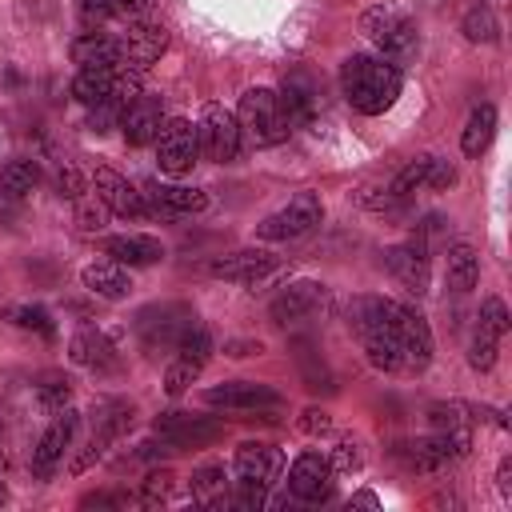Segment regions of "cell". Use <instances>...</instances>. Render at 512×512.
I'll use <instances>...</instances> for the list:
<instances>
[{
    "instance_id": "6da1fadb",
    "label": "cell",
    "mask_w": 512,
    "mask_h": 512,
    "mask_svg": "<svg viewBox=\"0 0 512 512\" xmlns=\"http://www.w3.org/2000/svg\"><path fill=\"white\" fill-rule=\"evenodd\" d=\"M400 68L388 64L384 56H348L340 64V92L344 100L364 112V116H380L396 104L400 96Z\"/></svg>"
},
{
    "instance_id": "7a4b0ae2",
    "label": "cell",
    "mask_w": 512,
    "mask_h": 512,
    "mask_svg": "<svg viewBox=\"0 0 512 512\" xmlns=\"http://www.w3.org/2000/svg\"><path fill=\"white\" fill-rule=\"evenodd\" d=\"M388 304L392 300H384V296H356L348 304V328L364 340V352H368L372 368H380V372H408L404 368V352H400L396 332H392Z\"/></svg>"
},
{
    "instance_id": "3957f363",
    "label": "cell",
    "mask_w": 512,
    "mask_h": 512,
    "mask_svg": "<svg viewBox=\"0 0 512 512\" xmlns=\"http://www.w3.org/2000/svg\"><path fill=\"white\" fill-rule=\"evenodd\" d=\"M360 32L384 52L388 64H404L416 56L420 48V32H416V20L396 8V4H372L364 16H360Z\"/></svg>"
},
{
    "instance_id": "277c9868",
    "label": "cell",
    "mask_w": 512,
    "mask_h": 512,
    "mask_svg": "<svg viewBox=\"0 0 512 512\" xmlns=\"http://www.w3.org/2000/svg\"><path fill=\"white\" fill-rule=\"evenodd\" d=\"M236 124H240V136H248L256 148L284 144L288 132H292V120H288V112L280 104V92H272V88H248L240 96Z\"/></svg>"
},
{
    "instance_id": "5b68a950",
    "label": "cell",
    "mask_w": 512,
    "mask_h": 512,
    "mask_svg": "<svg viewBox=\"0 0 512 512\" xmlns=\"http://www.w3.org/2000/svg\"><path fill=\"white\" fill-rule=\"evenodd\" d=\"M72 96L80 104H132L140 96V72L136 68H124V64H112V68H80L76 80H72Z\"/></svg>"
},
{
    "instance_id": "8992f818",
    "label": "cell",
    "mask_w": 512,
    "mask_h": 512,
    "mask_svg": "<svg viewBox=\"0 0 512 512\" xmlns=\"http://www.w3.org/2000/svg\"><path fill=\"white\" fill-rule=\"evenodd\" d=\"M196 148L204 160L212 164H228L240 152V124L236 112H228L224 104H204L200 120H196Z\"/></svg>"
},
{
    "instance_id": "52a82bcc",
    "label": "cell",
    "mask_w": 512,
    "mask_h": 512,
    "mask_svg": "<svg viewBox=\"0 0 512 512\" xmlns=\"http://www.w3.org/2000/svg\"><path fill=\"white\" fill-rule=\"evenodd\" d=\"M320 220H324L320 196H316V192H300V196H292L280 212L264 216V220L256 224V232H260V240H300V236H308Z\"/></svg>"
},
{
    "instance_id": "ba28073f",
    "label": "cell",
    "mask_w": 512,
    "mask_h": 512,
    "mask_svg": "<svg viewBox=\"0 0 512 512\" xmlns=\"http://www.w3.org/2000/svg\"><path fill=\"white\" fill-rule=\"evenodd\" d=\"M192 320L196 316L188 304H156V308H144L136 316V332H140L148 352H176V344Z\"/></svg>"
},
{
    "instance_id": "9c48e42d",
    "label": "cell",
    "mask_w": 512,
    "mask_h": 512,
    "mask_svg": "<svg viewBox=\"0 0 512 512\" xmlns=\"http://www.w3.org/2000/svg\"><path fill=\"white\" fill-rule=\"evenodd\" d=\"M200 160V148H196V124L176 116V120H164L160 136H156V164L160 172L168 176H184L192 172V164Z\"/></svg>"
},
{
    "instance_id": "30bf717a",
    "label": "cell",
    "mask_w": 512,
    "mask_h": 512,
    "mask_svg": "<svg viewBox=\"0 0 512 512\" xmlns=\"http://www.w3.org/2000/svg\"><path fill=\"white\" fill-rule=\"evenodd\" d=\"M388 316H392L396 344H400V352H404V368H408V372L424 368V364L432 360V328H428V320H424L416 308L396 304V300L388 304Z\"/></svg>"
},
{
    "instance_id": "8fae6325",
    "label": "cell",
    "mask_w": 512,
    "mask_h": 512,
    "mask_svg": "<svg viewBox=\"0 0 512 512\" xmlns=\"http://www.w3.org/2000/svg\"><path fill=\"white\" fill-rule=\"evenodd\" d=\"M152 428L160 444H172V448H204L224 436V424H216L212 416H196V412H160Z\"/></svg>"
},
{
    "instance_id": "7c38bea8",
    "label": "cell",
    "mask_w": 512,
    "mask_h": 512,
    "mask_svg": "<svg viewBox=\"0 0 512 512\" xmlns=\"http://www.w3.org/2000/svg\"><path fill=\"white\" fill-rule=\"evenodd\" d=\"M208 408H224V412H276L284 400L276 388L256 384V380H232V384H216L204 392Z\"/></svg>"
},
{
    "instance_id": "4fadbf2b",
    "label": "cell",
    "mask_w": 512,
    "mask_h": 512,
    "mask_svg": "<svg viewBox=\"0 0 512 512\" xmlns=\"http://www.w3.org/2000/svg\"><path fill=\"white\" fill-rule=\"evenodd\" d=\"M124 48V68H148L168 52V28L160 20H132L128 32L120 36Z\"/></svg>"
},
{
    "instance_id": "5bb4252c",
    "label": "cell",
    "mask_w": 512,
    "mask_h": 512,
    "mask_svg": "<svg viewBox=\"0 0 512 512\" xmlns=\"http://www.w3.org/2000/svg\"><path fill=\"white\" fill-rule=\"evenodd\" d=\"M288 492L296 500H304V504L328 500V492H332V464H328V456H320V452L296 456L292 468H288Z\"/></svg>"
},
{
    "instance_id": "9a60e30c",
    "label": "cell",
    "mask_w": 512,
    "mask_h": 512,
    "mask_svg": "<svg viewBox=\"0 0 512 512\" xmlns=\"http://www.w3.org/2000/svg\"><path fill=\"white\" fill-rule=\"evenodd\" d=\"M208 272L220 276V280H236V284H244V288H256L264 276L276 272V256L264 252V248H240V252H228V256L212 260Z\"/></svg>"
},
{
    "instance_id": "2e32d148",
    "label": "cell",
    "mask_w": 512,
    "mask_h": 512,
    "mask_svg": "<svg viewBox=\"0 0 512 512\" xmlns=\"http://www.w3.org/2000/svg\"><path fill=\"white\" fill-rule=\"evenodd\" d=\"M384 264H388V272H392L408 292H416V296L428 292V244H424L420 236H412V240L388 248V252H384Z\"/></svg>"
},
{
    "instance_id": "e0dca14e",
    "label": "cell",
    "mask_w": 512,
    "mask_h": 512,
    "mask_svg": "<svg viewBox=\"0 0 512 512\" xmlns=\"http://www.w3.org/2000/svg\"><path fill=\"white\" fill-rule=\"evenodd\" d=\"M324 300H328V288H324L320 280H292V284H284V292L268 304V316H272L276 324H296V320L312 316Z\"/></svg>"
},
{
    "instance_id": "ac0fdd59",
    "label": "cell",
    "mask_w": 512,
    "mask_h": 512,
    "mask_svg": "<svg viewBox=\"0 0 512 512\" xmlns=\"http://www.w3.org/2000/svg\"><path fill=\"white\" fill-rule=\"evenodd\" d=\"M160 128H164V104H160V96H144V92H140V96L124 108V116H120V132H124V140H128L132 148L156 144Z\"/></svg>"
},
{
    "instance_id": "d6986e66",
    "label": "cell",
    "mask_w": 512,
    "mask_h": 512,
    "mask_svg": "<svg viewBox=\"0 0 512 512\" xmlns=\"http://www.w3.org/2000/svg\"><path fill=\"white\" fill-rule=\"evenodd\" d=\"M76 424H80L76 412H68V408L56 412V420L48 424V432L40 436V444L32 448V472L36 476H52V468L64 460V452H68V444L76 436Z\"/></svg>"
},
{
    "instance_id": "ffe728a7",
    "label": "cell",
    "mask_w": 512,
    "mask_h": 512,
    "mask_svg": "<svg viewBox=\"0 0 512 512\" xmlns=\"http://www.w3.org/2000/svg\"><path fill=\"white\" fill-rule=\"evenodd\" d=\"M280 464H284V456H280L276 444H256V440H248V444H240L236 456H232V476H236L240 484H264V488H268V484L276 480Z\"/></svg>"
},
{
    "instance_id": "44dd1931",
    "label": "cell",
    "mask_w": 512,
    "mask_h": 512,
    "mask_svg": "<svg viewBox=\"0 0 512 512\" xmlns=\"http://www.w3.org/2000/svg\"><path fill=\"white\" fill-rule=\"evenodd\" d=\"M96 196L108 204V212H116V216H124V220H140V216H148V204H144V192H136L120 172H112V168H96Z\"/></svg>"
},
{
    "instance_id": "7402d4cb",
    "label": "cell",
    "mask_w": 512,
    "mask_h": 512,
    "mask_svg": "<svg viewBox=\"0 0 512 512\" xmlns=\"http://www.w3.org/2000/svg\"><path fill=\"white\" fill-rule=\"evenodd\" d=\"M280 104H284V112H288V120L296 124V120H316V112H320V88H316V80L308 76V72H288L284 76V88H280Z\"/></svg>"
},
{
    "instance_id": "603a6c76",
    "label": "cell",
    "mask_w": 512,
    "mask_h": 512,
    "mask_svg": "<svg viewBox=\"0 0 512 512\" xmlns=\"http://www.w3.org/2000/svg\"><path fill=\"white\" fill-rule=\"evenodd\" d=\"M80 284L92 296H104V300H124L132 292V276L124 272L120 260H92V264H84Z\"/></svg>"
},
{
    "instance_id": "cb8c5ba5",
    "label": "cell",
    "mask_w": 512,
    "mask_h": 512,
    "mask_svg": "<svg viewBox=\"0 0 512 512\" xmlns=\"http://www.w3.org/2000/svg\"><path fill=\"white\" fill-rule=\"evenodd\" d=\"M428 424H432L436 436H444L456 448V456H464L472 448V416H468L464 404H432Z\"/></svg>"
},
{
    "instance_id": "d4e9b609",
    "label": "cell",
    "mask_w": 512,
    "mask_h": 512,
    "mask_svg": "<svg viewBox=\"0 0 512 512\" xmlns=\"http://www.w3.org/2000/svg\"><path fill=\"white\" fill-rule=\"evenodd\" d=\"M72 60H76L80 68H112V64H124L120 36H108V32H84L80 40H72Z\"/></svg>"
},
{
    "instance_id": "484cf974",
    "label": "cell",
    "mask_w": 512,
    "mask_h": 512,
    "mask_svg": "<svg viewBox=\"0 0 512 512\" xmlns=\"http://www.w3.org/2000/svg\"><path fill=\"white\" fill-rule=\"evenodd\" d=\"M68 356H72V364L92 368V372H104V368L116 364V348H112V340H108L100 328H84V332H76L72 344H68Z\"/></svg>"
},
{
    "instance_id": "4316f807",
    "label": "cell",
    "mask_w": 512,
    "mask_h": 512,
    "mask_svg": "<svg viewBox=\"0 0 512 512\" xmlns=\"http://www.w3.org/2000/svg\"><path fill=\"white\" fill-rule=\"evenodd\" d=\"M408 468L412 472H424V476H436V472H444L452 460H456V448L444 440V436H436V432H428L424 440H412L408 444Z\"/></svg>"
},
{
    "instance_id": "83f0119b",
    "label": "cell",
    "mask_w": 512,
    "mask_h": 512,
    "mask_svg": "<svg viewBox=\"0 0 512 512\" xmlns=\"http://www.w3.org/2000/svg\"><path fill=\"white\" fill-rule=\"evenodd\" d=\"M152 196V208L164 212V216H188V212H204L208 208V192L200 188H184V184H152L148 188Z\"/></svg>"
},
{
    "instance_id": "f1b7e54d",
    "label": "cell",
    "mask_w": 512,
    "mask_h": 512,
    "mask_svg": "<svg viewBox=\"0 0 512 512\" xmlns=\"http://www.w3.org/2000/svg\"><path fill=\"white\" fill-rule=\"evenodd\" d=\"M104 248H108V256H112V260H120V264H128V268L156 264V260L164 256L160 240H152V236H136V232H128V236H112Z\"/></svg>"
},
{
    "instance_id": "f546056e",
    "label": "cell",
    "mask_w": 512,
    "mask_h": 512,
    "mask_svg": "<svg viewBox=\"0 0 512 512\" xmlns=\"http://www.w3.org/2000/svg\"><path fill=\"white\" fill-rule=\"evenodd\" d=\"M444 276H448V288L452 292H472L476 280H480V256L472 244H452L448 248V260H444Z\"/></svg>"
},
{
    "instance_id": "4dcf8cb0",
    "label": "cell",
    "mask_w": 512,
    "mask_h": 512,
    "mask_svg": "<svg viewBox=\"0 0 512 512\" xmlns=\"http://www.w3.org/2000/svg\"><path fill=\"white\" fill-rule=\"evenodd\" d=\"M192 500L200 508H224L228 504V476L220 464H204L192 472Z\"/></svg>"
},
{
    "instance_id": "1f68e13d",
    "label": "cell",
    "mask_w": 512,
    "mask_h": 512,
    "mask_svg": "<svg viewBox=\"0 0 512 512\" xmlns=\"http://www.w3.org/2000/svg\"><path fill=\"white\" fill-rule=\"evenodd\" d=\"M492 132H496V108H492V104H480V108L468 116L464 136H460L464 156H480V152L492 144Z\"/></svg>"
},
{
    "instance_id": "d6a6232c",
    "label": "cell",
    "mask_w": 512,
    "mask_h": 512,
    "mask_svg": "<svg viewBox=\"0 0 512 512\" xmlns=\"http://www.w3.org/2000/svg\"><path fill=\"white\" fill-rule=\"evenodd\" d=\"M40 184V164L36 160H8L0 168V188L8 196H28Z\"/></svg>"
},
{
    "instance_id": "836d02e7",
    "label": "cell",
    "mask_w": 512,
    "mask_h": 512,
    "mask_svg": "<svg viewBox=\"0 0 512 512\" xmlns=\"http://www.w3.org/2000/svg\"><path fill=\"white\" fill-rule=\"evenodd\" d=\"M460 32H464L472 44H492V40L500 36V24H496V16H492L488 8H468Z\"/></svg>"
},
{
    "instance_id": "e575fe53",
    "label": "cell",
    "mask_w": 512,
    "mask_h": 512,
    "mask_svg": "<svg viewBox=\"0 0 512 512\" xmlns=\"http://www.w3.org/2000/svg\"><path fill=\"white\" fill-rule=\"evenodd\" d=\"M428 168H432V156H416V160H408L400 172H396V180H392V196L396 200H404L408 192H416V188H424V180H428Z\"/></svg>"
},
{
    "instance_id": "d590c367",
    "label": "cell",
    "mask_w": 512,
    "mask_h": 512,
    "mask_svg": "<svg viewBox=\"0 0 512 512\" xmlns=\"http://www.w3.org/2000/svg\"><path fill=\"white\" fill-rule=\"evenodd\" d=\"M76 224H80L84 232H100V228L108 224V204H104L96 192H84V196L76 200Z\"/></svg>"
},
{
    "instance_id": "8d00e7d4",
    "label": "cell",
    "mask_w": 512,
    "mask_h": 512,
    "mask_svg": "<svg viewBox=\"0 0 512 512\" xmlns=\"http://www.w3.org/2000/svg\"><path fill=\"white\" fill-rule=\"evenodd\" d=\"M496 344H500V336L488 332L484 324H476V336H472V348H468V364L480 368V372H488L496 364Z\"/></svg>"
},
{
    "instance_id": "74e56055",
    "label": "cell",
    "mask_w": 512,
    "mask_h": 512,
    "mask_svg": "<svg viewBox=\"0 0 512 512\" xmlns=\"http://www.w3.org/2000/svg\"><path fill=\"white\" fill-rule=\"evenodd\" d=\"M200 368H204V364H196V360H188V356H176V360L168 364V372H164V392H168V396L188 392V384L200 376Z\"/></svg>"
},
{
    "instance_id": "f35d334b",
    "label": "cell",
    "mask_w": 512,
    "mask_h": 512,
    "mask_svg": "<svg viewBox=\"0 0 512 512\" xmlns=\"http://www.w3.org/2000/svg\"><path fill=\"white\" fill-rule=\"evenodd\" d=\"M12 320H16L20 328H28V332L44 336V340H52V336H56V324H52V316H48L40 304H20V308H12Z\"/></svg>"
},
{
    "instance_id": "ab89813d",
    "label": "cell",
    "mask_w": 512,
    "mask_h": 512,
    "mask_svg": "<svg viewBox=\"0 0 512 512\" xmlns=\"http://www.w3.org/2000/svg\"><path fill=\"white\" fill-rule=\"evenodd\" d=\"M176 352H180V356H188V360H196V364H204V360H208V352H212V336L192 320V324H188V332L180 336Z\"/></svg>"
},
{
    "instance_id": "60d3db41",
    "label": "cell",
    "mask_w": 512,
    "mask_h": 512,
    "mask_svg": "<svg viewBox=\"0 0 512 512\" xmlns=\"http://www.w3.org/2000/svg\"><path fill=\"white\" fill-rule=\"evenodd\" d=\"M328 464H332V472H356V468L364 464L360 444H356V440H336V448H332Z\"/></svg>"
},
{
    "instance_id": "b9f144b4",
    "label": "cell",
    "mask_w": 512,
    "mask_h": 512,
    "mask_svg": "<svg viewBox=\"0 0 512 512\" xmlns=\"http://www.w3.org/2000/svg\"><path fill=\"white\" fill-rule=\"evenodd\" d=\"M480 324H484L488 332H496V336L508 332V308H504L500 296H488V300L480 304Z\"/></svg>"
},
{
    "instance_id": "7bdbcfd3",
    "label": "cell",
    "mask_w": 512,
    "mask_h": 512,
    "mask_svg": "<svg viewBox=\"0 0 512 512\" xmlns=\"http://www.w3.org/2000/svg\"><path fill=\"white\" fill-rule=\"evenodd\" d=\"M68 400H72V384L68 380H52V384H40V408L44 412H60V408H68Z\"/></svg>"
},
{
    "instance_id": "ee69618b",
    "label": "cell",
    "mask_w": 512,
    "mask_h": 512,
    "mask_svg": "<svg viewBox=\"0 0 512 512\" xmlns=\"http://www.w3.org/2000/svg\"><path fill=\"white\" fill-rule=\"evenodd\" d=\"M172 472L168 468H160V472H148V480H144V492H140V504H160V500H168V492H172Z\"/></svg>"
},
{
    "instance_id": "f6af8a7d",
    "label": "cell",
    "mask_w": 512,
    "mask_h": 512,
    "mask_svg": "<svg viewBox=\"0 0 512 512\" xmlns=\"http://www.w3.org/2000/svg\"><path fill=\"white\" fill-rule=\"evenodd\" d=\"M296 428H300L304 436H324V432H332V416H328L324 408H304V412L296 416Z\"/></svg>"
},
{
    "instance_id": "bcb514c9",
    "label": "cell",
    "mask_w": 512,
    "mask_h": 512,
    "mask_svg": "<svg viewBox=\"0 0 512 512\" xmlns=\"http://www.w3.org/2000/svg\"><path fill=\"white\" fill-rule=\"evenodd\" d=\"M56 188H60V196H68V200H80V196H84V176H80V168H76V164H60Z\"/></svg>"
},
{
    "instance_id": "7dc6e473",
    "label": "cell",
    "mask_w": 512,
    "mask_h": 512,
    "mask_svg": "<svg viewBox=\"0 0 512 512\" xmlns=\"http://www.w3.org/2000/svg\"><path fill=\"white\" fill-rule=\"evenodd\" d=\"M120 116H124V104H92V116H88V124L96 128V132H108L112 124L120 128Z\"/></svg>"
},
{
    "instance_id": "c3c4849f",
    "label": "cell",
    "mask_w": 512,
    "mask_h": 512,
    "mask_svg": "<svg viewBox=\"0 0 512 512\" xmlns=\"http://www.w3.org/2000/svg\"><path fill=\"white\" fill-rule=\"evenodd\" d=\"M108 4H112V16L116 20H128L132 24V20H148V12H152L156 0H108Z\"/></svg>"
},
{
    "instance_id": "681fc988",
    "label": "cell",
    "mask_w": 512,
    "mask_h": 512,
    "mask_svg": "<svg viewBox=\"0 0 512 512\" xmlns=\"http://www.w3.org/2000/svg\"><path fill=\"white\" fill-rule=\"evenodd\" d=\"M432 192H448L452 184H456V168L448 164V160H436L432 156V168H428V180H424Z\"/></svg>"
},
{
    "instance_id": "f907efd6",
    "label": "cell",
    "mask_w": 512,
    "mask_h": 512,
    "mask_svg": "<svg viewBox=\"0 0 512 512\" xmlns=\"http://www.w3.org/2000/svg\"><path fill=\"white\" fill-rule=\"evenodd\" d=\"M80 4V12L88 16V20H108L112 16V4L108 0H76Z\"/></svg>"
},
{
    "instance_id": "816d5d0a",
    "label": "cell",
    "mask_w": 512,
    "mask_h": 512,
    "mask_svg": "<svg viewBox=\"0 0 512 512\" xmlns=\"http://www.w3.org/2000/svg\"><path fill=\"white\" fill-rule=\"evenodd\" d=\"M108 504H128V496H112V492H96V496H84L80 508H108Z\"/></svg>"
},
{
    "instance_id": "f5cc1de1",
    "label": "cell",
    "mask_w": 512,
    "mask_h": 512,
    "mask_svg": "<svg viewBox=\"0 0 512 512\" xmlns=\"http://www.w3.org/2000/svg\"><path fill=\"white\" fill-rule=\"evenodd\" d=\"M252 352H264L260 340H232L228 344V356H252Z\"/></svg>"
},
{
    "instance_id": "db71d44e",
    "label": "cell",
    "mask_w": 512,
    "mask_h": 512,
    "mask_svg": "<svg viewBox=\"0 0 512 512\" xmlns=\"http://www.w3.org/2000/svg\"><path fill=\"white\" fill-rule=\"evenodd\" d=\"M496 484H500V496L508 500V496H512V460H504V464H500V472H496Z\"/></svg>"
},
{
    "instance_id": "11a10c76",
    "label": "cell",
    "mask_w": 512,
    "mask_h": 512,
    "mask_svg": "<svg viewBox=\"0 0 512 512\" xmlns=\"http://www.w3.org/2000/svg\"><path fill=\"white\" fill-rule=\"evenodd\" d=\"M4 500H8V492H4V484H0V504H4Z\"/></svg>"
},
{
    "instance_id": "9f6ffc18",
    "label": "cell",
    "mask_w": 512,
    "mask_h": 512,
    "mask_svg": "<svg viewBox=\"0 0 512 512\" xmlns=\"http://www.w3.org/2000/svg\"><path fill=\"white\" fill-rule=\"evenodd\" d=\"M0 464H4V448H0Z\"/></svg>"
}]
</instances>
